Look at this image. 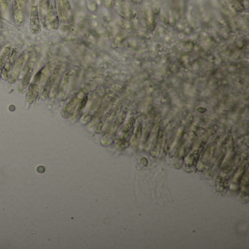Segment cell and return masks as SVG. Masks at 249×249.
<instances>
[{"label": "cell", "mask_w": 249, "mask_h": 249, "mask_svg": "<svg viewBox=\"0 0 249 249\" xmlns=\"http://www.w3.org/2000/svg\"><path fill=\"white\" fill-rule=\"evenodd\" d=\"M30 31L33 34H38L41 30L37 7H32L30 17Z\"/></svg>", "instance_id": "1"}, {"label": "cell", "mask_w": 249, "mask_h": 249, "mask_svg": "<svg viewBox=\"0 0 249 249\" xmlns=\"http://www.w3.org/2000/svg\"><path fill=\"white\" fill-rule=\"evenodd\" d=\"M25 56H26V55H25L24 53H23L20 56V57L18 58L16 63L15 64V65L12 67V73H11V75H10V79L12 80V81L15 80V79L18 78V75L21 72L22 67H23V64L24 63Z\"/></svg>", "instance_id": "2"}, {"label": "cell", "mask_w": 249, "mask_h": 249, "mask_svg": "<svg viewBox=\"0 0 249 249\" xmlns=\"http://www.w3.org/2000/svg\"><path fill=\"white\" fill-rule=\"evenodd\" d=\"M16 56H17V50L15 49L12 51V54H10V56L8 58V60L7 61L6 64H5V67H4V69H3L2 73V75H3V77H4V78H6V75L7 76V75L10 72V70H12L13 65H14L15 61Z\"/></svg>", "instance_id": "3"}, {"label": "cell", "mask_w": 249, "mask_h": 249, "mask_svg": "<svg viewBox=\"0 0 249 249\" xmlns=\"http://www.w3.org/2000/svg\"><path fill=\"white\" fill-rule=\"evenodd\" d=\"M10 52H11V49L10 47L5 48L2 56H0V75H2V71L4 69V67L8 60V58L10 55Z\"/></svg>", "instance_id": "4"}, {"label": "cell", "mask_w": 249, "mask_h": 249, "mask_svg": "<svg viewBox=\"0 0 249 249\" xmlns=\"http://www.w3.org/2000/svg\"><path fill=\"white\" fill-rule=\"evenodd\" d=\"M132 126H133V121L131 119L128 122L127 124L126 125V127H125L124 129H123V132H129V131L131 129V128H132Z\"/></svg>", "instance_id": "5"}, {"label": "cell", "mask_w": 249, "mask_h": 249, "mask_svg": "<svg viewBox=\"0 0 249 249\" xmlns=\"http://www.w3.org/2000/svg\"><path fill=\"white\" fill-rule=\"evenodd\" d=\"M134 1L135 2H140L142 0H134Z\"/></svg>", "instance_id": "6"}, {"label": "cell", "mask_w": 249, "mask_h": 249, "mask_svg": "<svg viewBox=\"0 0 249 249\" xmlns=\"http://www.w3.org/2000/svg\"><path fill=\"white\" fill-rule=\"evenodd\" d=\"M185 1H188V0H185Z\"/></svg>", "instance_id": "7"}]
</instances>
